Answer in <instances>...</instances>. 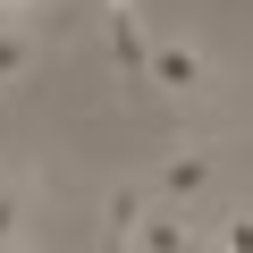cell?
Returning a JSON list of instances; mask_svg holds the SVG:
<instances>
[{
	"label": "cell",
	"instance_id": "6da1fadb",
	"mask_svg": "<svg viewBox=\"0 0 253 253\" xmlns=\"http://www.w3.org/2000/svg\"><path fill=\"white\" fill-rule=\"evenodd\" d=\"M135 84H152V93H169V101H203L219 76H211V51H203L194 34H152V42H144Z\"/></svg>",
	"mask_w": 253,
	"mask_h": 253
},
{
	"label": "cell",
	"instance_id": "7a4b0ae2",
	"mask_svg": "<svg viewBox=\"0 0 253 253\" xmlns=\"http://www.w3.org/2000/svg\"><path fill=\"white\" fill-rule=\"evenodd\" d=\"M211 186H219V152H211L203 135H177V144L152 161V177H144V194H152V203H177V211L203 203Z\"/></svg>",
	"mask_w": 253,
	"mask_h": 253
},
{
	"label": "cell",
	"instance_id": "3957f363",
	"mask_svg": "<svg viewBox=\"0 0 253 253\" xmlns=\"http://www.w3.org/2000/svg\"><path fill=\"white\" fill-rule=\"evenodd\" d=\"M203 236H194V219L177 211V203H144V219H135V236H126V253H194Z\"/></svg>",
	"mask_w": 253,
	"mask_h": 253
},
{
	"label": "cell",
	"instance_id": "277c9868",
	"mask_svg": "<svg viewBox=\"0 0 253 253\" xmlns=\"http://www.w3.org/2000/svg\"><path fill=\"white\" fill-rule=\"evenodd\" d=\"M144 203H152V194H144V177H118V186L101 194V245H110V253H126V236H135Z\"/></svg>",
	"mask_w": 253,
	"mask_h": 253
},
{
	"label": "cell",
	"instance_id": "5b68a950",
	"mask_svg": "<svg viewBox=\"0 0 253 253\" xmlns=\"http://www.w3.org/2000/svg\"><path fill=\"white\" fill-rule=\"evenodd\" d=\"M26 76H34V34L26 26H0V93L26 84Z\"/></svg>",
	"mask_w": 253,
	"mask_h": 253
},
{
	"label": "cell",
	"instance_id": "8992f818",
	"mask_svg": "<svg viewBox=\"0 0 253 253\" xmlns=\"http://www.w3.org/2000/svg\"><path fill=\"white\" fill-rule=\"evenodd\" d=\"M17 236H26V194L0 186V245H17Z\"/></svg>",
	"mask_w": 253,
	"mask_h": 253
},
{
	"label": "cell",
	"instance_id": "52a82bcc",
	"mask_svg": "<svg viewBox=\"0 0 253 253\" xmlns=\"http://www.w3.org/2000/svg\"><path fill=\"white\" fill-rule=\"evenodd\" d=\"M219 253H253V211H228L219 219Z\"/></svg>",
	"mask_w": 253,
	"mask_h": 253
},
{
	"label": "cell",
	"instance_id": "ba28073f",
	"mask_svg": "<svg viewBox=\"0 0 253 253\" xmlns=\"http://www.w3.org/2000/svg\"><path fill=\"white\" fill-rule=\"evenodd\" d=\"M34 9H42V0H0V26H26Z\"/></svg>",
	"mask_w": 253,
	"mask_h": 253
},
{
	"label": "cell",
	"instance_id": "9c48e42d",
	"mask_svg": "<svg viewBox=\"0 0 253 253\" xmlns=\"http://www.w3.org/2000/svg\"><path fill=\"white\" fill-rule=\"evenodd\" d=\"M0 253H34V245H26V236H17V245H0Z\"/></svg>",
	"mask_w": 253,
	"mask_h": 253
}]
</instances>
